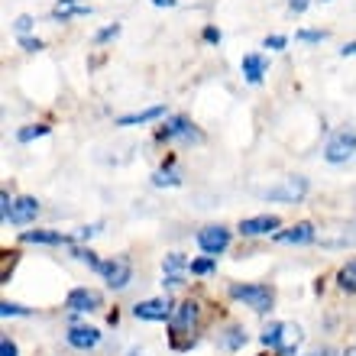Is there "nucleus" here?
<instances>
[{"mask_svg":"<svg viewBox=\"0 0 356 356\" xmlns=\"http://www.w3.org/2000/svg\"><path fill=\"white\" fill-rule=\"evenodd\" d=\"M197 318H201V308L197 301H181L175 308V314L169 318V340L175 350H191L195 347V327H197Z\"/></svg>","mask_w":356,"mask_h":356,"instance_id":"nucleus-1","label":"nucleus"},{"mask_svg":"<svg viewBox=\"0 0 356 356\" xmlns=\"http://www.w3.org/2000/svg\"><path fill=\"white\" fill-rule=\"evenodd\" d=\"M227 291H230V298L246 301L256 314H266V311H272V305H275V291H272V285H263V282H250V285L234 282Z\"/></svg>","mask_w":356,"mask_h":356,"instance_id":"nucleus-2","label":"nucleus"},{"mask_svg":"<svg viewBox=\"0 0 356 356\" xmlns=\"http://www.w3.org/2000/svg\"><path fill=\"white\" fill-rule=\"evenodd\" d=\"M308 178L305 175H289V178H282L279 185H269L263 191L266 201H279V204H298L301 197L308 195Z\"/></svg>","mask_w":356,"mask_h":356,"instance_id":"nucleus-3","label":"nucleus"},{"mask_svg":"<svg viewBox=\"0 0 356 356\" xmlns=\"http://www.w3.org/2000/svg\"><path fill=\"white\" fill-rule=\"evenodd\" d=\"M353 152H356V130L347 127V130H337L334 136H330L327 149H324V159H327L330 165H343Z\"/></svg>","mask_w":356,"mask_h":356,"instance_id":"nucleus-4","label":"nucleus"},{"mask_svg":"<svg viewBox=\"0 0 356 356\" xmlns=\"http://www.w3.org/2000/svg\"><path fill=\"white\" fill-rule=\"evenodd\" d=\"M101 275H104V282H107V289L120 291L133 282V263L127 256H113V259H107V263L101 266Z\"/></svg>","mask_w":356,"mask_h":356,"instance_id":"nucleus-5","label":"nucleus"},{"mask_svg":"<svg viewBox=\"0 0 356 356\" xmlns=\"http://www.w3.org/2000/svg\"><path fill=\"white\" fill-rule=\"evenodd\" d=\"M156 140H162V143H172V140L201 143V133L191 127V120H188V117H169V120L156 130Z\"/></svg>","mask_w":356,"mask_h":356,"instance_id":"nucleus-6","label":"nucleus"},{"mask_svg":"<svg viewBox=\"0 0 356 356\" xmlns=\"http://www.w3.org/2000/svg\"><path fill=\"white\" fill-rule=\"evenodd\" d=\"M197 246H201L207 256H220L227 246H230V230L220 224L204 227V230H197Z\"/></svg>","mask_w":356,"mask_h":356,"instance_id":"nucleus-7","label":"nucleus"},{"mask_svg":"<svg viewBox=\"0 0 356 356\" xmlns=\"http://www.w3.org/2000/svg\"><path fill=\"white\" fill-rule=\"evenodd\" d=\"M65 308L72 311V314H91V311L101 308V291L85 289V285H78V289L68 291Z\"/></svg>","mask_w":356,"mask_h":356,"instance_id":"nucleus-8","label":"nucleus"},{"mask_svg":"<svg viewBox=\"0 0 356 356\" xmlns=\"http://www.w3.org/2000/svg\"><path fill=\"white\" fill-rule=\"evenodd\" d=\"M133 314L140 321H169L175 314V308H172L169 298H149V301H136Z\"/></svg>","mask_w":356,"mask_h":356,"instance_id":"nucleus-9","label":"nucleus"},{"mask_svg":"<svg viewBox=\"0 0 356 356\" xmlns=\"http://www.w3.org/2000/svg\"><path fill=\"white\" fill-rule=\"evenodd\" d=\"M356 224L350 227H330V230H321L318 240L321 246H327V250H353L356 246Z\"/></svg>","mask_w":356,"mask_h":356,"instance_id":"nucleus-10","label":"nucleus"},{"mask_svg":"<svg viewBox=\"0 0 356 356\" xmlns=\"http://www.w3.org/2000/svg\"><path fill=\"white\" fill-rule=\"evenodd\" d=\"M275 236V243H289V246H298V243H311V240H318V230L311 220H298V224H291L289 230H279Z\"/></svg>","mask_w":356,"mask_h":356,"instance_id":"nucleus-11","label":"nucleus"},{"mask_svg":"<svg viewBox=\"0 0 356 356\" xmlns=\"http://www.w3.org/2000/svg\"><path fill=\"white\" fill-rule=\"evenodd\" d=\"M282 220L275 214H259V217H246L240 220V234L243 236H266V234H279Z\"/></svg>","mask_w":356,"mask_h":356,"instance_id":"nucleus-12","label":"nucleus"},{"mask_svg":"<svg viewBox=\"0 0 356 356\" xmlns=\"http://www.w3.org/2000/svg\"><path fill=\"white\" fill-rule=\"evenodd\" d=\"M19 240L23 243H42V246H72L78 236L62 234V230H23Z\"/></svg>","mask_w":356,"mask_h":356,"instance_id":"nucleus-13","label":"nucleus"},{"mask_svg":"<svg viewBox=\"0 0 356 356\" xmlns=\"http://www.w3.org/2000/svg\"><path fill=\"white\" fill-rule=\"evenodd\" d=\"M36 214H39V201L36 197H29V195H23V197L13 201V207H10L7 224H29V220H36Z\"/></svg>","mask_w":356,"mask_h":356,"instance_id":"nucleus-14","label":"nucleus"},{"mask_svg":"<svg viewBox=\"0 0 356 356\" xmlns=\"http://www.w3.org/2000/svg\"><path fill=\"white\" fill-rule=\"evenodd\" d=\"M266 68H269V62H266L259 52H250V56H243V62H240V72H243V78L250 85H259V81H263Z\"/></svg>","mask_w":356,"mask_h":356,"instance_id":"nucleus-15","label":"nucleus"},{"mask_svg":"<svg viewBox=\"0 0 356 356\" xmlns=\"http://www.w3.org/2000/svg\"><path fill=\"white\" fill-rule=\"evenodd\" d=\"M68 343L75 350H94L101 343V330L97 327H72L68 330Z\"/></svg>","mask_w":356,"mask_h":356,"instance_id":"nucleus-16","label":"nucleus"},{"mask_svg":"<svg viewBox=\"0 0 356 356\" xmlns=\"http://www.w3.org/2000/svg\"><path fill=\"white\" fill-rule=\"evenodd\" d=\"M162 113H165V107H162V104H156V107H149V111H140V113H127V117H120V120H117V127H140V123L159 120Z\"/></svg>","mask_w":356,"mask_h":356,"instance_id":"nucleus-17","label":"nucleus"},{"mask_svg":"<svg viewBox=\"0 0 356 356\" xmlns=\"http://www.w3.org/2000/svg\"><path fill=\"white\" fill-rule=\"evenodd\" d=\"M217 343H220V350L234 353V350H240V347L246 343V330L240 327V324H230V327L220 334V340H217Z\"/></svg>","mask_w":356,"mask_h":356,"instance_id":"nucleus-18","label":"nucleus"},{"mask_svg":"<svg viewBox=\"0 0 356 356\" xmlns=\"http://www.w3.org/2000/svg\"><path fill=\"white\" fill-rule=\"evenodd\" d=\"M259 343L263 347H269V350H282V343H285V324H269V327L259 334Z\"/></svg>","mask_w":356,"mask_h":356,"instance_id":"nucleus-19","label":"nucleus"},{"mask_svg":"<svg viewBox=\"0 0 356 356\" xmlns=\"http://www.w3.org/2000/svg\"><path fill=\"white\" fill-rule=\"evenodd\" d=\"M152 185H156V188H178V185H181V175H178V172H172V159L165 162V169H159L156 175H152Z\"/></svg>","mask_w":356,"mask_h":356,"instance_id":"nucleus-20","label":"nucleus"},{"mask_svg":"<svg viewBox=\"0 0 356 356\" xmlns=\"http://www.w3.org/2000/svg\"><path fill=\"white\" fill-rule=\"evenodd\" d=\"M337 285L343 291H350V295H356V259H350V263L337 272Z\"/></svg>","mask_w":356,"mask_h":356,"instance_id":"nucleus-21","label":"nucleus"},{"mask_svg":"<svg viewBox=\"0 0 356 356\" xmlns=\"http://www.w3.org/2000/svg\"><path fill=\"white\" fill-rule=\"evenodd\" d=\"M188 266H191V263H188L181 253H169L165 259H162V272H165V275H181Z\"/></svg>","mask_w":356,"mask_h":356,"instance_id":"nucleus-22","label":"nucleus"},{"mask_svg":"<svg viewBox=\"0 0 356 356\" xmlns=\"http://www.w3.org/2000/svg\"><path fill=\"white\" fill-rule=\"evenodd\" d=\"M72 256H75L78 263H85V266H91L94 272H101V259H97V253L94 250H85V246H72Z\"/></svg>","mask_w":356,"mask_h":356,"instance_id":"nucleus-23","label":"nucleus"},{"mask_svg":"<svg viewBox=\"0 0 356 356\" xmlns=\"http://www.w3.org/2000/svg\"><path fill=\"white\" fill-rule=\"evenodd\" d=\"M39 136H49V127H46V123H33V127H23V130H17V140L19 143L39 140Z\"/></svg>","mask_w":356,"mask_h":356,"instance_id":"nucleus-24","label":"nucleus"},{"mask_svg":"<svg viewBox=\"0 0 356 356\" xmlns=\"http://www.w3.org/2000/svg\"><path fill=\"white\" fill-rule=\"evenodd\" d=\"M214 266H217V256H204V259H195L188 269L195 272V275H207V272H214Z\"/></svg>","mask_w":356,"mask_h":356,"instance_id":"nucleus-25","label":"nucleus"},{"mask_svg":"<svg viewBox=\"0 0 356 356\" xmlns=\"http://www.w3.org/2000/svg\"><path fill=\"white\" fill-rule=\"evenodd\" d=\"M0 314H3V318H26L33 311L23 308V305H13V301H3V305H0Z\"/></svg>","mask_w":356,"mask_h":356,"instance_id":"nucleus-26","label":"nucleus"},{"mask_svg":"<svg viewBox=\"0 0 356 356\" xmlns=\"http://www.w3.org/2000/svg\"><path fill=\"white\" fill-rule=\"evenodd\" d=\"M298 39H301V42H324V39H327V33H324V29H301Z\"/></svg>","mask_w":356,"mask_h":356,"instance_id":"nucleus-27","label":"nucleus"},{"mask_svg":"<svg viewBox=\"0 0 356 356\" xmlns=\"http://www.w3.org/2000/svg\"><path fill=\"white\" fill-rule=\"evenodd\" d=\"M17 256H19L17 250H13V253H3V263H0V279H3V282H7V272L17 266Z\"/></svg>","mask_w":356,"mask_h":356,"instance_id":"nucleus-28","label":"nucleus"},{"mask_svg":"<svg viewBox=\"0 0 356 356\" xmlns=\"http://www.w3.org/2000/svg\"><path fill=\"white\" fill-rule=\"evenodd\" d=\"M117 36H120V23H113V26L101 29V33L94 36V42H107V39H117Z\"/></svg>","mask_w":356,"mask_h":356,"instance_id":"nucleus-29","label":"nucleus"},{"mask_svg":"<svg viewBox=\"0 0 356 356\" xmlns=\"http://www.w3.org/2000/svg\"><path fill=\"white\" fill-rule=\"evenodd\" d=\"M19 46L26 49V52H39V49H42V39H33V36H19Z\"/></svg>","mask_w":356,"mask_h":356,"instance_id":"nucleus-30","label":"nucleus"},{"mask_svg":"<svg viewBox=\"0 0 356 356\" xmlns=\"http://www.w3.org/2000/svg\"><path fill=\"white\" fill-rule=\"evenodd\" d=\"M0 356H19V350H17V343L10 337H3L0 340Z\"/></svg>","mask_w":356,"mask_h":356,"instance_id":"nucleus-31","label":"nucleus"},{"mask_svg":"<svg viewBox=\"0 0 356 356\" xmlns=\"http://www.w3.org/2000/svg\"><path fill=\"white\" fill-rule=\"evenodd\" d=\"M13 26H17V33L23 36V33H29V29H33V17H26V13H23V17H17V23H13Z\"/></svg>","mask_w":356,"mask_h":356,"instance_id":"nucleus-32","label":"nucleus"},{"mask_svg":"<svg viewBox=\"0 0 356 356\" xmlns=\"http://www.w3.org/2000/svg\"><path fill=\"white\" fill-rule=\"evenodd\" d=\"M263 46L266 49H285V46H289V39H285V36H266Z\"/></svg>","mask_w":356,"mask_h":356,"instance_id":"nucleus-33","label":"nucleus"},{"mask_svg":"<svg viewBox=\"0 0 356 356\" xmlns=\"http://www.w3.org/2000/svg\"><path fill=\"white\" fill-rule=\"evenodd\" d=\"M94 234H101V224H91V227H81L78 230V240H91Z\"/></svg>","mask_w":356,"mask_h":356,"instance_id":"nucleus-34","label":"nucleus"},{"mask_svg":"<svg viewBox=\"0 0 356 356\" xmlns=\"http://www.w3.org/2000/svg\"><path fill=\"white\" fill-rule=\"evenodd\" d=\"M308 3H311V0H289V10H291V13H305V10H308Z\"/></svg>","mask_w":356,"mask_h":356,"instance_id":"nucleus-35","label":"nucleus"},{"mask_svg":"<svg viewBox=\"0 0 356 356\" xmlns=\"http://www.w3.org/2000/svg\"><path fill=\"white\" fill-rule=\"evenodd\" d=\"M162 285H165V289H178V285H185V279H181V275H165Z\"/></svg>","mask_w":356,"mask_h":356,"instance_id":"nucleus-36","label":"nucleus"},{"mask_svg":"<svg viewBox=\"0 0 356 356\" xmlns=\"http://www.w3.org/2000/svg\"><path fill=\"white\" fill-rule=\"evenodd\" d=\"M204 42H220V29L207 26V29H204Z\"/></svg>","mask_w":356,"mask_h":356,"instance_id":"nucleus-37","label":"nucleus"},{"mask_svg":"<svg viewBox=\"0 0 356 356\" xmlns=\"http://www.w3.org/2000/svg\"><path fill=\"white\" fill-rule=\"evenodd\" d=\"M340 56H343V58H347V56H356V42H347V46L340 49Z\"/></svg>","mask_w":356,"mask_h":356,"instance_id":"nucleus-38","label":"nucleus"},{"mask_svg":"<svg viewBox=\"0 0 356 356\" xmlns=\"http://www.w3.org/2000/svg\"><path fill=\"white\" fill-rule=\"evenodd\" d=\"M308 356H334V350H330V347H321V350H311Z\"/></svg>","mask_w":356,"mask_h":356,"instance_id":"nucleus-39","label":"nucleus"},{"mask_svg":"<svg viewBox=\"0 0 356 356\" xmlns=\"http://www.w3.org/2000/svg\"><path fill=\"white\" fill-rule=\"evenodd\" d=\"M156 7H175V0H152Z\"/></svg>","mask_w":356,"mask_h":356,"instance_id":"nucleus-40","label":"nucleus"},{"mask_svg":"<svg viewBox=\"0 0 356 356\" xmlns=\"http://www.w3.org/2000/svg\"><path fill=\"white\" fill-rule=\"evenodd\" d=\"M343 356H356V347H347L343 350Z\"/></svg>","mask_w":356,"mask_h":356,"instance_id":"nucleus-41","label":"nucleus"}]
</instances>
